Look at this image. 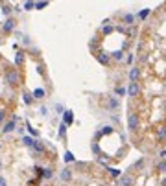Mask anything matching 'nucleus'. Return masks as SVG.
Listing matches in <instances>:
<instances>
[{"instance_id": "f257e3e1", "label": "nucleus", "mask_w": 166, "mask_h": 186, "mask_svg": "<svg viewBox=\"0 0 166 186\" xmlns=\"http://www.w3.org/2000/svg\"><path fill=\"white\" fill-rule=\"evenodd\" d=\"M21 72L17 70V68H9L7 72H6V83L9 85V87H17V85H21Z\"/></svg>"}, {"instance_id": "f03ea898", "label": "nucleus", "mask_w": 166, "mask_h": 186, "mask_svg": "<svg viewBox=\"0 0 166 186\" xmlns=\"http://www.w3.org/2000/svg\"><path fill=\"white\" fill-rule=\"evenodd\" d=\"M15 30V21L11 19V17H7L6 22H4V26H2V31H6V33H9V31H13Z\"/></svg>"}, {"instance_id": "7ed1b4c3", "label": "nucleus", "mask_w": 166, "mask_h": 186, "mask_svg": "<svg viewBox=\"0 0 166 186\" xmlns=\"http://www.w3.org/2000/svg\"><path fill=\"white\" fill-rule=\"evenodd\" d=\"M127 94H129V98H135V96L139 94V83L137 81L129 83V87H127Z\"/></svg>"}, {"instance_id": "20e7f679", "label": "nucleus", "mask_w": 166, "mask_h": 186, "mask_svg": "<svg viewBox=\"0 0 166 186\" xmlns=\"http://www.w3.org/2000/svg\"><path fill=\"white\" fill-rule=\"evenodd\" d=\"M59 177H61L63 183H68V181L72 179V169H70V168H63L61 173H59Z\"/></svg>"}, {"instance_id": "39448f33", "label": "nucleus", "mask_w": 166, "mask_h": 186, "mask_svg": "<svg viewBox=\"0 0 166 186\" xmlns=\"http://www.w3.org/2000/svg\"><path fill=\"white\" fill-rule=\"evenodd\" d=\"M133 184V177L131 175H120L118 177V186H131Z\"/></svg>"}, {"instance_id": "423d86ee", "label": "nucleus", "mask_w": 166, "mask_h": 186, "mask_svg": "<svg viewBox=\"0 0 166 186\" xmlns=\"http://www.w3.org/2000/svg\"><path fill=\"white\" fill-rule=\"evenodd\" d=\"M15 127H17V122H15V120H9L7 124H6L4 127H2V133H4V135H7V133L15 131Z\"/></svg>"}, {"instance_id": "0eeeda50", "label": "nucleus", "mask_w": 166, "mask_h": 186, "mask_svg": "<svg viewBox=\"0 0 166 186\" xmlns=\"http://www.w3.org/2000/svg\"><path fill=\"white\" fill-rule=\"evenodd\" d=\"M72 122H74V114H72V111H65V112H63V124L70 125Z\"/></svg>"}, {"instance_id": "6e6552de", "label": "nucleus", "mask_w": 166, "mask_h": 186, "mask_svg": "<svg viewBox=\"0 0 166 186\" xmlns=\"http://www.w3.org/2000/svg\"><path fill=\"white\" fill-rule=\"evenodd\" d=\"M127 124H129V131H135V129L139 127V118H137L135 114H131L129 120H127Z\"/></svg>"}, {"instance_id": "1a4fd4ad", "label": "nucleus", "mask_w": 166, "mask_h": 186, "mask_svg": "<svg viewBox=\"0 0 166 186\" xmlns=\"http://www.w3.org/2000/svg\"><path fill=\"white\" fill-rule=\"evenodd\" d=\"M96 59L102 63V64H105V66H109V63H111V57H109L107 54H96Z\"/></svg>"}, {"instance_id": "9d476101", "label": "nucleus", "mask_w": 166, "mask_h": 186, "mask_svg": "<svg viewBox=\"0 0 166 186\" xmlns=\"http://www.w3.org/2000/svg\"><path fill=\"white\" fill-rule=\"evenodd\" d=\"M32 147H33V151H35L37 155H44V145H42L41 142H39V140H35Z\"/></svg>"}, {"instance_id": "9b49d317", "label": "nucleus", "mask_w": 166, "mask_h": 186, "mask_svg": "<svg viewBox=\"0 0 166 186\" xmlns=\"http://www.w3.org/2000/svg\"><path fill=\"white\" fill-rule=\"evenodd\" d=\"M24 59H26V54L24 52H17V55H15V64L17 66H21V64H24Z\"/></svg>"}, {"instance_id": "f8f14e48", "label": "nucleus", "mask_w": 166, "mask_h": 186, "mask_svg": "<svg viewBox=\"0 0 166 186\" xmlns=\"http://www.w3.org/2000/svg\"><path fill=\"white\" fill-rule=\"evenodd\" d=\"M129 78H131V81H137V79L140 78V70H139L137 66L131 68V70H129Z\"/></svg>"}, {"instance_id": "ddd939ff", "label": "nucleus", "mask_w": 166, "mask_h": 186, "mask_svg": "<svg viewBox=\"0 0 166 186\" xmlns=\"http://www.w3.org/2000/svg\"><path fill=\"white\" fill-rule=\"evenodd\" d=\"M32 96H33L35 100H42V98L46 96V92H44V88H35V90L32 92Z\"/></svg>"}, {"instance_id": "4468645a", "label": "nucleus", "mask_w": 166, "mask_h": 186, "mask_svg": "<svg viewBox=\"0 0 166 186\" xmlns=\"http://www.w3.org/2000/svg\"><path fill=\"white\" fill-rule=\"evenodd\" d=\"M109 109H113V111H115V109H118V107H120V102H118V98H115V96H111V98H109Z\"/></svg>"}, {"instance_id": "2eb2a0df", "label": "nucleus", "mask_w": 166, "mask_h": 186, "mask_svg": "<svg viewBox=\"0 0 166 186\" xmlns=\"http://www.w3.org/2000/svg\"><path fill=\"white\" fill-rule=\"evenodd\" d=\"M22 98H24V103H26V105H32V102H33L32 92H24V94H22Z\"/></svg>"}, {"instance_id": "dca6fc26", "label": "nucleus", "mask_w": 166, "mask_h": 186, "mask_svg": "<svg viewBox=\"0 0 166 186\" xmlns=\"http://www.w3.org/2000/svg\"><path fill=\"white\" fill-rule=\"evenodd\" d=\"M52 175H54V169H52V168L42 169V177H44V179H52Z\"/></svg>"}, {"instance_id": "f3484780", "label": "nucleus", "mask_w": 166, "mask_h": 186, "mask_svg": "<svg viewBox=\"0 0 166 186\" xmlns=\"http://www.w3.org/2000/svg\"><path fill=\"white\" fill-rule=\"evenodd\" d=\"M122 19H124L125 24H133V22H135V15H129V13H127V15H124Z\"/></svg>"}, {"instance_id": "a211bd4d", "label": "nucleus", "mask_w": 166, "mask_h": 186, "mask_svg": "<svg viewBox=\"0 0 166 186\" xmlns=\"http://www.w3.org/2000/svg\"><path fill=\"white\" fill-rule=\"evenodd\" d=\"M63 159H65V162H74V155H72L70 151H65V157H63Z\"/></svg>"}, {"instance_id": "6ab92c4d", "label": "nucleus", "mask_w": 166, "mask_h": 186, "mask_svg": "<svg viewBox=\"0 0 166 186\" xmlns=\"http://www.w3.org/2000/svg\"><path fill=\"white\" fill-rule=\"evenodd\" d=\"M24 9H26V11L35 9V2H26V4H24Z\"/></svg>"}, {"instance_id": "aec40b11", "label": "nucleus", "mask_w": 166, "mask_h": 186, "mask_svg": "<svg viewBox=\"0 0 166 186\" xmlns=\"http://www.w3.org/2000/svg\"><path fill=\"white\" fill-rule=\"evenodd\" d=\"M2 13H4V15H9V13H11V6H9V4H4V6H2Z\"/></svg>"}, {"instance_id": "412c9836", "label": "nucleus", "mask_w": 166, "mask_h": 186, "mask_svg": "<svg viewBox=\"0 0 166 186\" xmlns=\"http://www.w3.org/2000/svg\"><path fill=\"white\" fill-rule=\"evenodd\" d=\"M115 94H116V96H124L125 88H124V87H116V88H115Z\"/></svg>"}, {"instance_id": "4be33fe9", "label": "nucleus", "mask_w": 166, "mask_h": 186, "mask_svg": "<svg viewBox=\"0 0 166 186\" xmlns=\"http://www.w3.org/2000/svg\"><path fill=\"white\" fill-rule=\"evenodd\" d=\"M157 138H159V140H163V138H166V129H163V127L159 129V133H157Z\"/></svg>"}, {"instance_id": "5701e85b", "label": "nucleus", "mask_w": 166, "mask_h": 186, "mask_svg": "<svg viewBox=\"0 0 166 186\" xmlns=\"http://www.w3.org/2000/svg\"><path fill=\"white\" fill-rule=\"evenodd\" d=\"M48 6V2H35V9H44Z\"/></svg>"}, {"instance_id": "b1692460", "label": "nucleus", "mask_w": 166, "mask_h": 186, "mask_svg": "<svg viewBox=\"0 0 166 186\" xmlns=\"http://www.w3.org/2000/svg\"><path fill=\"white\" fill-rule=\"evenodd\" d=\"M22 142H24V144H26V145H30V147H32V145H33V142H35V140H33V138H30V136H24V140H22Z\"/></svg>"}, {"instance_id": "393cba45", "label": "nucleus", "mask_w": 166, "mask_h": 186, "mask_svg": "<svg viewBox=\"0 0 166 186\" xmlns=\"http://www.w3.org/2000/svg\"><path fill=\"white\" fill-rule=\"evenodd\" d=\"M113 57H115L116 61H122V59H124V54H122V52H115V54H113Z\"/></svg>"}, {"instance_id": "a878e982", "label": "nucleus", "mask_w": 166, "mask_h": 186, "mask_svg": "<svg viewBox=\"0 0 166 186\" xmlns=\"http://www.w3.org/2000/svg\"><path fill=\"white\" fill-rule=\"evenodd\" d=\"M109 171H111V175H113V177H120V175H122V173H120V169H116V168H111Z\"/></svg>"}, {"instance_id": "bb28decb", "label": "nucleus", "mask_w": 166, "mask_h": 186, "mask_svg": "<svg viewBox=\"0 0 166 186\" xmlns=\"http://www.w3.org/2000/svg\"><path fill=\"white\" fill-rule=\"evenodd\" d=\"M65 135H66V125L61 124L59 125V136H65Z\"/></svg>"}, {"instance_id": "cd10ccee", "label": "nucleus", "mask_w": 166, "mask_h": 186, "mask_svg": "<svg viewBox=\"0 0 166 186\" xmlns=\"http://www.w3.org/2000/svg\"><path fill=\"white\" fill-rule=\"evenodd\" d=\"M142 166H144V159H140V160H139V162H137V164L133 166V169H140V168H142Z\"/></svg>"}, {"instance_id": "c85d7f7f", "label": "nucleus", "mask_w": 166, "mask_h": 186, "mask_svg": "<svg viewBox=\"0 0 166 186\" xmlns=\"http://www.w3.org/2000/svg\"><path fill=\"white\" fill-rule=\"evenodd\" d=\"M157 169H159L161 173H164V171H166V162H161V164L157 166Z\"/></svg>"}, {"instance_id": "c756f323", "label": "nucleus", "mask_w": 166, "mask_h": 186, "mask_svg": "<svg viewBox=\"0 0 166 186\" xmlns=\"http://www.w3.org/2000/svg\"><path fill=\"white\" fill-rule=\"evenodd\" d=\"M148 13H149V9H142V11L139 13V17H140V19H146V17H148Z\"/></svg>"}, {"instance_id": "7c9ffc66", "label": "nucleus", "mask_w": 166, "mask_h": 186, "mask_svg": "<svg viewBox=\"0 0 166 186\" xmlns=\"http://www.w3.org/2000/svg\"><path fill=\"white\" fill-rule=\"evenodd\" d=\"M102 31H104V33H111V31H113V26H104Z\"/></svg>"}, {"instance_id": "2f4dec72", "label": "nucleus", "mask_w": 166, "mask_h": 186, "mask_svg": "<svg viewBox=\"0 0 166 186\" xmlns=\"http://www.w3.org/2000/svg\"><path fill=\"white\" fill-rule=\"evenodd\" d=\"M28 131H30V133H32V135H33V136H39V133H37V131H35V129H32V127H28Z\"/></svg>"}, {"instance_id": "473e14b6", "label": "nucleus", "mask_w": 166, "mask_h": 186, "mask_svg": "<svg viewBox=\"0 0 166 186\" xmlns=\"http://www.w3.org/2000/svg\"><path fill=\"white\" fill-rule=\"evenodd\" d=\"M4 118H6V111H0V124L4 122Z\"/></svg>"}, {"instance_id": "72a5a7b5", "label": "nucleus", "mask_w": 166, "mask_h": 186, "mask_svg": "<svg viewBox=\"0 0 166 186\" xmlns=\"http://www.w3.org/2000/svg\"><path fill=\"white\" fill-rule=\"evenodd\" d=\"M0 186H7V183H6V181H4L2 177H0Z\"/></svg>"}, {"instance_id": "f704fd0d", "label": "nucleus", "mask_w": 166, "mask_h": 186, "mask_svg": "<svg viewBox=\"0 0 166 186\" xmlns=\"http://www.w3.org/2000/svg\"><path fill=\"white\" fill-rule=\"evenodd\" d=\"M163 186H166V177H164V179H163Z\"/></svg>"}, {"instance_id": "c9c22d12", "label": "nucleus", "mask_w": 166, "mask_h": 186, "mask_svg": "<svg viewBox=\"0 0 166 186\" xmlns=\"http://www.w3.org/2000/svg\"><path fill=\"white\" fill-rule=\"evenodd\" d=\"M164 111H166V103H164Z\"/></svg>"}]
</instances>
